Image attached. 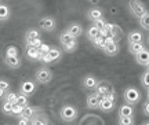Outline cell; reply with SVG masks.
<instances>
[{
    "instance_id": "cell-35",
    "label": "cell",
    "mask_w": 149,
    "mask_h": 125,
    "mask_svg": "<svg viewBox=\"0 0 149 125\" xmlns=\"http://www.w3.org/2000/svg\"><path fill=\"white\" fill-rule=\"evenodd\" d=\"M0 89H1V91H4V92H10V89H11L10 81H7V80H3V78H0Z\"/></svg>"
},
{
    "instance_id": "cell-15",
    "label": "cell",
    "mask_w": 149,
    "mask_h": 125,
    "mask_svg": "<svg viewBox=\"0 0 149 125\" xmlns=\"http://www.w3.org/2000/svg\"><path fill=\"white\" fill-rule=\"evenodd\" d=\"M40 107H33V106H26V107H24L22 110V113L19 114L18 118H26V120H31L33 115L36 114L37 111H40Z\"/></svg>"
},
{
    "instance_id": "cell-7",
    "label": "cell",
    "mask_w": 149,
    "mask_h": 125,
    "mask_svg": "<svg viewBox=\"0 0 149 125\" xmlns=\"http://www.w3.org/2000/svg\"><path fill=\"white\" fill-rule=\"evenodd\" d=\"M102 51L105 52L107 55H109V57H115V55H117L119 51H120L119 43L115 41L112 37H107V39H105V44H104V47H102Z\"/></svg>"
},
{
    "instance_id": "cell-8",
    "label": "cell",
    "mask_w": 149,
    "mask_h": 125,
    "mask_svg": "<svg viewBox=\"0 0 149 125\" xmlns=\"http://www.w3.org/2000/svg\"><path fill=\"white\" fill-rule=\"evenodd\" d=\"M39 28L44 32H54L57 28V21L53 17H43L39 21Z\"/></svg>"
},
{
    "instance_id": "cell-29",
    "label": "cell",
    "mask_w": 149,
    "mask_h": 125,
    "mask_svg": "<svg viewBox=\"0 0 149 125\" xmlns=\"http://www.w3.org/2000/svg\"><path fill=\"white\" fill-rule=\"evenodd\" d=\"M13 107H14V104L10 103V102H6L1 104V111H3V114L6 115H11L13 114Z\"/></svg>"
},
{
    "instance_id": "cell-12",
    "label": "cell",
    "mask_w": 149,
    "mask_h": 125,
    "mask_svg": "<svg viewBox=\"0 0 149 125\" xmlns=\"http://www.w3.org/2000/svg\"><path fill=\"white\" fill-rule=\"evenodd\" d=\"M100 100H101V96H100V95H97L95 92L88 94L87 95V99H86V106H87V109H90V110L98 109Z\"/></svg>"
},
{
    "instance_id": "cell-18",
    "label": "cell",
    "mask_w": 149,
    "mask_h": 125,
    "mask_svg": "<svg viewBox=\"0 0 149 125\" xmlns=\"http://www.w3.org/2000/svg\"><path fill=\"white\" fill-rule=\"evenodd\" d=\"M87 18H88L90 21L95 22V21H98V19L104 18V12H102L98 7H93V8H90V10L87 11Z\"/></svg>"
},
{
    "instance_id": "cell-3",
    "label": "cell",
    "mask_w": 149,
    "mask_h": 125,
    "mask_svg": "<svg viewBox=\"0 0 149 125\" xmlns=\"http://www.w3.org/2000/svg\"><path fill=\"white\" fill-rule=\"evenodd\" d=\"M59 43H61L65 52H74L77 48V39L69 36L65 30L59 35Z\"/></svg>"
},
{
    "instance_id": "cell-14",
    "label": "cell",
    "mask_w": 149,
    "mask_h": 125,
    "mask_svg": "<svg viewBox=\"0 0 149 125\" xmlns=\"http://www.w3.org/2000/svg\"><path fill=\"white\" fill-rule=\"evenodd\" d=\"M115 106H116V102L109 100V99H105V98H101V100H100V104H98V109L101 110V111L109 113V111H112V110L115 109Z\"/></svg>"
},
{
    "instance_id": "cell-33",
    "label": "cell",
    "mask_w": 149,
    "mask_h": 125,
    "mask_svg": "<svg viewBox=\"0 0 149 125\" xmlns=\"http://www.w3.org/2000/svg\"><path fill=\"white\" fill-rule=\"evenodd\" d=\"M93 44H94V47L95 48H100V50H102V47H104V44H105V39L104 37H101V36H98V37H95L94 40H93Z\"/></svg>"
},
{
    "instance_id": "cell-17",
    "label": "cell",
    "mask_w": 149,
    "mask_h": 125,
    "mask_svg": "<svg viewBox=\"0 0 149 125\" xmlns=\"http://www.w3.org/2000/svg\"><path fill=\"white\" fill-rule=\"evenodd\" d=\"M127 41L128 44L131 43H144V35L139 30H131L127 35Z\"/></svg>"
},
{
    "instance_id": "cell-21",
    "label": "cell",
    "mask_w": 149,
    "mask_h": 125,
    "mask_svg": "<svg viewBox=\"0 0 149 125\" xmlns=\"http://www.w3.org/2000/svg\"><path fill=\"white\" fill-rule=\"evenodd\" d=\"M135 58V62L141 65V66H146L149 62V50H144L142 52H139L137 55H134Z\"/></svg>"
},
{
    "instance_id": "cell-44",
    "label": "cell",
    "mask_w": 149,
    "mask_h": 125,
    "mask_svg": "<svg viewBox=\"0 0 149 125\" xmlns=\"http://www.w3.org/2000/svg\"><path fill=\"white\" fill-rule=\"evenodd\" d=\"M146 98H148V100H149V88L146 89Z\"/></svg>"
},
{
    "instance_id": "cell-20",
    "label": "cell",
    "mask_w": 149,
    "mask_h": 125,
    "mask_svg": "<svg viewBox=\"0 0 149 125\" xmlns=\"http://www.w3.org/2000/svg\"><path fill=\"white\" fill-rule=\"evenodd\" d=\"M48 118L44 115V113H40V114H35L31 118V122L29 125H48Z\"/></svg>"
},
{
    "instance_id": "cell-16",
    "label": "cell",
    "mask_w": 149,
    "mask_h": 125,
    "mask_svg": "<svg viewBox=\"0 0 149 125\" xmlns=\"http://www.w3.org/2000/svg\"><path fill=\"white\" fill-rule=\"evenodd\" d=\"M4 63L6 66H8L10 69H19L22 65V61L19 57H4Z\"/></svg>"
},
{
    "instance_id": "cell-47",
    "label": "cell",
    "mask_w": 149,
    "mask_h": 125,
    "mask_svg": "<svg viewBox=\"0 0 149 125\" xmlns=\"http://www.w3.org/2000/svg\"><path fill=\"white\" fill-rule=\"evenodd\" d=\"M146 41H148V44H149V36H148V39H146Z\"/></svg>"
},
{
    "instance_id": "cell-38",
    "label": "cell",
    "mask_w": 149,
    "mask_h": 125,
    "mask_svg": "<svg viewBox=\"0 0 149 125\" xmlns=\"http://www.w3.org/2000/svg\"><path fill=\"white\" fill-rule=\"evenodd\" d=\"M102 98H105V99H109V100H113V102H116V94H115V91L113 92H109V94L104 95Z\"/></svg>"
},
{
    "instance_id": "cell-22",
    "label": "cell",
    "mask_w": 149,
    "mask_h": 125,
    "mask_svg": "<svg viewBox=\"0 0 149 125\" xmlns=\"http://www.w3.org/2000/svg\"><path fill=\"white\" fill-rule=\"evenodd\" d=\"M25 57H26L29 61H40L42 54H40V51H39V48L28 47V50L25 51Z\"/></svg>"
},
{
    "instance_id": "cell-42",
    "label": "cell",
    "mask_w": 149,
    "mask_h": 125,
    "mask_svg": "<svg viewBox=\"0 0 149 125\" xmlns=\"http://www.w3.org/2000/svg\"><path fill=\"white\" fill-rule=\"evenodd\" d=\"M6 94H7V92H4V91H1V89H0V100H4Z\"/></svg>"
},
{
    "instance_id": "cell-11",
    "label": "cell",
    "mask_w": 149,
    "mask_h": 125,
    "mask_svg": "<svg viewBox=\"0 0 149 125\" xmlns=\"http://www.w3.org/2000/svg\"><path fill=\"white\" fill-rule=\"evenodd\" d=\"M98 78L95 77V76H93V74H87L84 78H83V81H81V84H83V88L84 89H88V91H94L97 87V84H98Z\"/></svg>"
},
{
    "instance_id": "cell-45",
    "label": "cell",
    "mask_w": 149,
    "mask_h": 125,
    "mask_svg": "<svg viewBox=\"0 0 149 125\" xmlns=\"http://www.w3.org/2000/svg\"><path fill=\"white\" fill-rule=\"evenodd\" d=\"M145 68H146V70H149V62H148V65H146V66H145Z\"/></svg>"
},
{
    "instance_id": "cell-26",
    "label": "cell",
    "mask_w": 149,
    "mask_h": 125,
    "mask_svg": "<svg viewBox=\"0 0 149 125\" xmlns=\"http://www.w3.org/2000/svg\"><path fill=\"white\" fill-rule=\"evenodd\" d=\"M138 23L144 30L149 32V11H145L142 15L138 18Z\"/></svg>"
},
{
    "instance_id": "cell-9",
    "label": "cell",
    "mask_w": 149,
    "mask_h": 125,
    "mask_svg": "<svg viewBox=\"0 0 149 125\" xmlns=\"http://www.w3.org/2000/svg\"><path fill=\"white\" fill-rule=\"evenodd\" d=\"M35 89H36V83L26 80V81H22L21 85H19V94L29 98L35 94Z\"/></svg>"
},
{
    "instance_id": "cell-39",
    "label": "cell",
    "mask_w": 149,
    "mask_h": 125,
    "mask_svg": "<svg viewBox=\"0 0 149 125\" xmlns=\"http://www.w3.org/2000/svg\"><path fill=\"white\" fill-rule=\"evenodd\" d=\"M50 48H51V47H48L47 44H43V43H42V46L39 47V51H40V54H47Z\"/></svg>"
},
{
    "instance_id": "cell-25",
    "label": "cell",
    "mask_w": 149,
    "mask_h": 125,
    "mask_svg": "<svg viewBox=\"0 0 149 125\" xmlns=\"http://www.w3.org/2000/svg\"><path fill=\"white\" fill-rule=\"evenodd\" d=\"M144 50H146L144 43H131V44H128V52L133 54V55H137L139 52H142Z\"/></svg>"
},
{
    "instance_id": "cell-30",
    "label": "cell",
    "mask_w": 149,
    "mask_h": 125,
    "mask_svg": "<svg viewBox=\"0 0 149 125\" xmlns=\"http://www.w3.org/2000/svg\"><path fill=\"white\" fill-rule=\"evenodd\" d=\"M139 81H141V85H142L145 89L149 88V70H145L144 73L141 74V78H139Z\"/></svg>"
},
{
    "instance_id": "cell-2",
    "label": "cell",
    "mask_w": 149,
    "mask_h": 125,
    "mask_svg": "<svg viewBox=\"0 0 149 125\" xmlns=\"http://www.w3.org/2000/svg\"><path fill=\"white\" fill-rule=\"evenodd\" d=\"M123 98H124V102L127 104L135 106L137 103L141 102L142 95H141V92L135 87H127V88L124 89V92H123Z\"/></svg>"
},
{
    "instance_id": "cell-13",
    "label": "cell",
    "mask_w": 149,
    "mask_h": 125,
    "mask_svg": "<svg viewBox=\"0 0 149 125\" xmlns=\"http://www.w3.org/2000/svg\"><path fill=\"white\" fill-rule=\"evenodd\" d=\"M66 33L69 35V36H72V37H77L83 33V26L80 25V23H77V22H72V23H69L68 25V28H66Z\"/></svg>"
},
{
    "instance_id": "cell-31",
    "label": "cell",
    "mask_w": 149,
    "mask_h": 125,
    "mask_svg": "<svg viewBox=\"0 0 149 125\" xmlns=\"http://www.w3.org/2000/svg\"><path fill=\"white\" fill-rule=\"evenodd\" d=\"M15 104H19L22 107H26V106H29V98H26V96H24V95L19 94L17 96V103Z\"/></svg>"
},
{
    "instance_id": "cell-10",
    "label": "cell",
    "mask_w": 149,
    "mask_h": 125,
    "mask_svg": "<svg viewBox=\"0 0 149 125\" xmlns=\"http://www.w3.org/2000/svg\"><path fill=\"white\" fill-rule=\"evenodd\" d=\"M113 91H115L113 85H112L111 83H108V81H98L95 89H94V92H95L97 95H100L101 98L104 95L109 94V92H113Z\"/></svg>"
},
{
    "instance_id": "cell-32",
    "label": "cell",
    "mask_w": 149,
    "mask_h": 125,
    "mask_svg": "<svg viewBox=\"0 0 149 125\" xmlns=\"http://www.w3.org/2000/svg\"><path fill=\"white\" fill-rule=\"evenodd\" d=\"M4 57H18V50L14 46H8L6 48V54Z\"/></svg>"
},
{
    "instance_id": "cell-24",
    "label": "cell",
    "mask_w": 149,
    "mask_h": 125,
    "mask_svg": "<svg viewBox=\"0 0 149 125\" xmlns=\"http://www.w3.org/2000/svg\"><path fill=\"white\" fill-rule=\"evenodd\" d=\"M119 115H126V117H134V106H130L127 103H123L119 107Z\"/></svg>"
},
{
    "instance_id": "cell-48",
    "label": "cell",
    "mask_w": 149,
    "mask_h": 125,
    "mask_svg": "<svg viewBox=\"0 0 149 125\" xmlns=\"http://www.w3.org/2000/svg\"><path fill=\"white\" fill-rule=\"evenodd\" d=\"M0 4H1V0H0Z\"/></svg>"
},
{
    "instance_id": "cell-46",
    "label": "cell",
    "mask_w": 149,
    "mask_h": 125,
    "mask_svg": "<svg viewBox=\"0 0 149 125\" xmlns=\"http://www.w3.org/2000/svg\"><path fill=\"white\" fill-rule=\"evenodd\" d=\"M142 125H149V121H146V122H144Z\"/></svg>"
},
{
    "instance_id": "cell-37",
    "label": "cell",
    "mask_w": 149,
    "mask_h": 125,
    "mask_svg": "<svg viewBox=\"0 0 149 125\" xmlns=\"http://www.w3.org/2000/svg\"><path fill=\"white\" fill-rule=\"evenodd\" d=\"M108 22L105 21V18H101V19H98V21H95L93 25L95 26V28H98V29H104L105 26H107Z\"/></svg>"
},
{
    "instance_id": "cell-1",
    "label": "cell",
    "mask_w": 149,
    "mask_h": 125,
    "mask_svg": "<svg viewBox=\"0 0 149 125\" xmlns=\"http://www.w3.org/2000/svg\"><path fill=\"white\" fill-rule=\"evenodd\" d=\"M77 117H79V111L72 104H65L59 110V118L64 122H68V124L73 122V121L77 120Z\"/></svg>"
},
{
    "instance_id": "cell-34",
    "label": "cell",
    "mask_w": 149,
    "mask_h": 125,
    "mask_svg": "<svg viewBox=\"0 0 149 125\" xmlns=\"http://www.w3.org/2000/svg\"><path fill=\"white\" fill-rule=\"evenodd\" d=\"M17 96H18V95H17L15 92H7L4 96V100L6 102H10V103H13V104H15L17 103Z\"/></svg>"
},
{
    "instance_id": "cell-23",
    "label": "cell",
    "mask_w": 149,
    "mask_h": 125,
    "mask_svg": "<svg viewBox=\"0 0 149 125\" xmlns=\"http://www.w3.org/2000/svg\"><path fill=\"white\" fill-rule=\"evenodd\" d=\"M10 17H11L10 7H8L7 4H4V3H1V4H0V22L8 21Z\"/></svg>"
},
{
    "instance_id": "cell-4",
    "label": "cell",
    "mask_w": 149,
    "mask_h": 125,
    "mask_svg": "<svg viewBox=\"0 0 149 125\" xmlns=\"http://www.w3.org/2000/svg\"><path fill=\"white\" fill-rule=\"evenodd\" d=\"M62 58V51L59 48H55V47H51L48 50L47 54H42L40 57V61L43 63H53V62H57Z\"/></svg>"
},
{
    "instance_id": "cell-19",
    "label": "cell",
    "mask_w": 149,
    "mask_h": 125,
    "mask_svg": "<svg viewBox=\"0 0 149 125\" xmlns=\"http://www.w3.org/2000/svg\"><path fill=\"white\" fill-rule=\"evenodd\" d=\"M36 39H40V32L37 30V29H28L26 33H25V43H26V46L29 47L31 46V43L33 40H36Z\"/></svg>"
},
{
    "instance_id": "cell-40",
    "label": "cell",
    "mask_w": 149,
    "mask_h": 125,
    "mask_svg": "<svg viewBox=\"0 0 149 125\" xmlns=\"http://www.w3.org/2000/svg\"><path fill=\"white\" fill-rule=\"evenodd\" d=\"M142 110H144V114L149 117V100L144 103V107H142Z\"/></svg>"
},
{
    "instance_id": "cell-36",
    "label": "cell",
    "mask_w": 149,
    "mask_h": 125,
    "mask_svg": "<svg viewBox=\"0 0 149 125\" xmlns=\"http://www.w3.org/2000/svg\"><path fill=\"white\" fill-rule=\"evenodd\" d=\"M22 110H24V107L22 106H19V104H14V107H13V114L14 117H19V114L22 113Z\"/></svg>"
},
{
    "instance_id": "cell-28",
    "label": "cell",
    "mask_w": 149,
    "mask_h": 125,
    "mask_svg": "<svg viewBox=\"0 0 149 125\" xmlns=\"http://www.w3.org/2000/svg\"><path fill=\"white\" fill-rule=\"evenodd\" d=\"M135 120L134 117H126V115H117V125H134Z\"/></svg>"
},
{
    "instance_id": "cell-5",
    "label": "cell",
    "mask_w": 149,
    "mask_h": 125,
    "mask_svg": "<svg viewBox=\"0 0 149 125\" xmlns=\"http://www.w3.org/2000/svg\"><path fill=\"white\" fill-rule=\"evenodd\" d=\"M35 80L37 84H48L53 80V72L47 66H43V68L37 69L36 74H35Z\"/></svg>"
},
{
    "instance_id": "cell-6",
    "label": "cell",
    "mask_w": 149,
    "mask_h": 125,
    "mask_svg": "<svg viewBox=\"0 0 149 125\" xmlns=\"http://www.w3.org/2000/svg\"><path fill=\"white\" fill-rule=\"evenodd\" d=\"M127 7H128V11H130L135 18H139L145 11H148L146 7H145V4L141 0H128Z\"/></svg>"
},
{
    "instance_id": "cell-43",
    "label": "cell",
    "mask_w": 149,
    "mask_h": 125,
    "mask_svg": "<svg viewBox=\"0 0 149 125\" xmlns=\"http://www.w3.org/2000/svg\"><path fill=\"white\" fill-rule=\"evenodd\" d=\"M91 3H94V4H97V3H98V1H100V0H90Z\"/></svg>"
},
{
    "instance_id": "cell-41",
    "label": "cell",
    "mask_w": 149,
    "mask_h": 125,
    "mask_svg": "<svg viewBox=\"0 0 149 125\" xmlns=\"http://www.w3.org/2000/svg\"><path fill=\"white\" fill-rule=\"evenodd\" d=\"M31 120H26V118H18V125H29Z\"/></svg>"
},
{
    "instance_id": "cell-27",
    "label": "cell",
    "mask_w": 149,
    "mask_h": 125,
    "mask_svg": "<svg viewBox=\"0 0 149 125\" xmlns=\"http://www.w3.org/2000/svg\"><path fill=\"white\" fill-rule=\"evenodd\" d=\"M86 35H87V39L90 40V41H93L95 37L100 36V29L98 28H95L94 25H91L88 29H87V32H86Z\"/></svg>"
}]
</instances>
